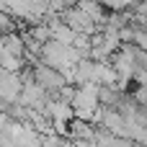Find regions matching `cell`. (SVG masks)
I'll list each match as a JSON object with an SVG mask.
<instances>
[{
  "mask_svg": "<svg viewBox=\"0 0 147 147\" xmlns=\"http://www.w3.org/2000/svg\"><path fill=\"white\" fill-rule=\"evenodd\" d=\"M31 72H34V83H36L41 90H47L49 96H57V90H59L62 85H67L65 78H62L57 70H52V67H47V65H41V62L34 65Z\"/></svg>",
  "mask_w": 147,
  "mask_h": 147,
  "instance_id": "1",
  "label": "cell"
},
{
  "mask_svg": "<svg viewBox=\"0 0 147 147\" xmlns=\"http://www.w3.org/2000/svg\"><path fill=\"white\" fill-rule=\"evenodd\" d=\"M21 88H23L21 72L13 75V72H3L0 70V103H8V106L16 103L18 96H21Z\"/></svg>",
  "mask_w": 147,
  "mask_h": 147,
  "instance_id": "2",
  "label": "cell"
},
{
  "mask_svg": "<svg viewBox=\"0 0 147 147\" xmlns=\"http://www.w3.org/2000/svg\"><path fill=\"white\" fill-rule=\"evenodd\" d=\"M134 83H140V88H147V70H137L134 72Z\"/></svg>",
  "mask_w": 147,
  "mask_h": 147,
  "instance_id": "3",
  "label": "cell"
},
{
  "mask_svg": "<svg viewBox=\"0 0 147 147\" xmlns=\"http://www.w3.org/2000/svg\"><path fill=\"white\" fill-rule=\"evenodd\" d=\"M75 147H96V142H72Z\"/></svg>",
  "mask_w": 147,
  "mask_h": 147,
  "instance_id": "4",
  "label": "cell"
}]
</instances>
